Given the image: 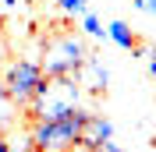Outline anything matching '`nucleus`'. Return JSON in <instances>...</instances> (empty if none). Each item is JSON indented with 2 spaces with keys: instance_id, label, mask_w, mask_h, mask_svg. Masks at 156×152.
I'll list each match as a JSON object with an SVG mask.
<instances>
[{
  "instance_id": "1",
  "label": "nucleus",
  "mask_w": 156,
  "mask_h": 152,
  "mask_svg": "<svg viewBox=\"0 0 156 152\" xmlns=\"http://www.w3.org/2000/svg\"><path fill=\"white\" fill-rule=\"evenodd\" d=\"M89 117H92V110H85V106H75L71 113L64 117H43V120H32V145H36L39 152H71L78 142H82V131H85Z\"/></svg>"
},
{
  "instance_id": "2",
  "label": "nucleus",
  "mask_w": 156,
  "mask_h": 152,
  "mask_svg": "<svg viewBox=\"0 0 156 152\" xmlns=\"http://www.w3.org/2000/svg\"><path fill=\"white\" fill-rule=\"evenodd\" d=\"M75 106H82V81L68 74V78H43V85L36 88L25 110L32 120H43V117H64Z\"/></svg>"
},
{
  "instance_id": "3",
  "label": "nucleus",
  "mask_w": 156,
  "mask_h": 152,
  "mask_svg": "<svg viewBox=\"0 0 156 152\" xmlns=\"http://www.w3.org/2000/svg\"><path fill=\"white\" fill-rule=\"evenodd\" d=\"M89 57V46L82 43V36L75 32H53V36L43 39V71L46 78H68V74H78L82 64Z\"/></svg>"
},
{
  "instance_id": "4",
  "label": "nucleus",
  "mask_w": 156,
  "mask_h": 152,
  "mask_svg": "<svg viewBox=\"0 0 156 152\" xmlns=\"http://www.w3.org/2000/svg\"><path fill=\"white\" fill-rule=\"evenodd\" d=\"M43 78H46V71H43L39 57H18L11 64H4V78L0 81H4V88H7L14 106H29L36 88L43 85Z\"/></svg>"
},
{
  "instance_id": "5",
  "label": "nucleus",
  "mask_w": 156,
  "mask_h": 152,
  "mask_svg": "<svg viewBox=\"0 0 156 152\" xmlns=\"http://www.w3.org/2000/svg\"><path fill=\"white\" fill-rule=\"evenodd\" d=\"M78 81H82V88H89V92H107V85H110V71H107V64H103V60L99 57H92V53H89L85 57V64H82V71H78Z\"/></svg>"
},
{
  "instance_id": "6",
  "label": "nucleus",
  "mask_w": 156,
  "mask_h": 152,
  "mask_svg": "<svg viewBox=\"0 0 156 152\" xmlns=\"http://www.w3.org/2000/svg\"><path fill=\"white\" fill-rule=\"evenodd\" d=\"M114 138V124L107 120L103 113H92L89 117V124H85V131H82V149H89V152H99L103 149V142H110Z\"/></svg>"
},
{
  "instance_id": "7",
  "label": "nucleus",
  "mask_w": 156,
  "mask_h": 152,
  "mask_svg": "<svg viewBox=\"0 0 156 152\" xmlns=\"http://www.w3.org/2000/svg\"><path fill=\"white\" fill-rule=\"evenodd\" d=\"M107 39L114 46H121V50H135L138 46V39H135V32H131L128 21H110L107 25Z\"/></svg>"
},
{
  "instance_id": "8",
  "label": "nucleus",
  "mask_w": 156,
  "mask_h": 152,
  "mask_svg": "<svg viewBox=\"0 0 156 152\" xmlns=\"http://www.w3.org/2000/svg\"><path fill=\"white\" fill-rule=\"evenodd\" d=\"M11 124H14V103H11L7 88H4V81H0V134L7 131Z\"/></svg>"
},
{
  "instance_id": "9",
  "label": "nucleus",
  "mask_w": 156,
  "mask_h": 152,
  "mask_svg": "<svg viewBox=\"0 0 156 152\" xmlns=\"http://www.w3.org/2000/svg\"><path fill=\"white\" fill-rule=\"evenodd\" d=\"M82 32H85L89 39H103V36H107L103 21H99L96 14H92V11H85V14H82Z\"/></svg>"
},
{
  "instance_id": "10",
  "label": "nucleus",
  "mask_w": 156,
  "mask_h": 152,
  "mask_svg": "<svg viewBox=\"0 0 156 152\" xmlns=\"http://www.w3.org/2000/svg\"><path fill=\"white\" fill-rule=\"evenodd\" d=\"M57 7L64 11V14H71V18H82L89 11V0H57Z\"/></svg>"
},
{
  "instance_id": "11",
  "label": "nucleus",
  "mask_w": 156,
  "mask_h": 152,
  "mask_svg": "<svg viewBox=\"0 0 156 152\" xmlns=\"http://www.w3.org/2000/svg\"><path fill=\"white\" fill-rule=\"evenodd\" d=\"M142 57H146V71L156 78V46H149V50H142Z\"/></svg>"
},
{
  "instance_id": "12",
  "label": "nucleus",
  "mask_w": 156,
  "mask_h": 152,
  "mask_svg": "<svg viewBox=\"0 0 156 152\" xmlns=\"http://www.w3.org/2000/svg\"><path fill=\"white\" fill-rule=\"evenodd\" d=\"M138 11H146V14H156V0H131Z\"/></svg>"
},
{
  "instance_id": "13",
  "label": "nucleus",
  "mask_w": 156,
  "mask_h": 152,
  "mask_svg": "<svg viewBox=\"0 0 156 152\" xmlns=\"http://www.w3.org/2000/svg\"><path fill=\"white\" fill-rule=\"evenodd\" d=\"M99 152H128V149H121V145L110 138V142H103V149H99Z\"/></svg>"
},
{
  "instance_id": "14",
  "label": "nucleus",
  "mask_w": 156,
  "mask_h": 152,
  "mask_svg": "<svg viewBox=\"0 0 156 152\" xmlns=\"http://www.w3.org/2000/svg\"><path fill=\"white\" fill-rule=\"evenodd\" d=\"M21 0H0V11H18Z\"/></svg>"
},
{
  "instance_id": "15",
  "label": "nucleus",
  "mask_w": 156,
  "mask_h": 152,
  "mask_svg": "<svg viewBox=\"0 0 156 152\" xmlns=\"http://www.w3.org/2000/svg\"><path fill=\"white\" fill-rule=\"evenodd\" d=\"M0 152H11V142L4 138V134H0Z\"/></svg>"
},
{
  "instance_id": "16",
  "label": "nucleus",
  "mask_w": 156,
  "mask_h": 152,
  "mask_svg": "<svg viewBox=\"0 0 156 152\" xmlns=\"http://www.w3.org/2000/svg\"><path fill=\"white\" fill-rule=\"evenodd\" d=\"M4 57H7V50H4V39H0V67H4Z\"/></svg>"
},
{
  "instance_id": "17",
  "label": "nucleus",
  "mask_w": 156,
  "mask_h": 152,
  "mask_svg": "<svg viewBox=\"0 0 156 152\" xmlns=\"http://www.w3.org/2000/svg\"><path fill=\"white\" fill-rule=\"evenodd\" d=\"M0 36H4V11H0Z\"/></svg>"
}]
</instances>
